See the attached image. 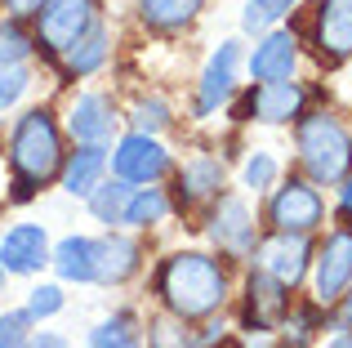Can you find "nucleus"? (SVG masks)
Masks as SVG:
<instances>
[{"mask_svg":"<svg viewBox=\"0 0 352 348\" xmlns=\"http://www.w3.org/2000/svg\"><path fill=\"white\" fill-rule=\"evenodd\" d=\"M232 268L223 254L201 250V246H179L161 254L152 268V299L156 308L183 317V322H206L232 304Z\"/></svg>","mask_w":352,"mask_h":348,"instance_id":"1","label":"nucleus"},{"mask_svg":"<svg viewBox=\"0 0 352 348\" xmlns=\"http://www.w3.org/2000/svg\"><path fill=\"white\" fill-rule=\"evenodd\" d=\"M67 134L54 107H23L5 134V166H9V206H27L41 197V188L58 183Z\"/></svg>","mask_w":352,"mask_h":348,"instance_id":"2","label":"nucleus"},{"mask_svg":"<svg viewBox=\"0 0 352 348\" xmlns=\"http://www.w3.org/2000/svg\"><path fill=\"white\" fill-rule=\"evenodd\" d=\"M294 161L317 188H339L352 170V125L335 107H308L294 121Z\"/></svg>","mask_w":352,"mask_h":348,"instance_id":"3","label":"nucleus"},{"mask_svg":"<svg viewBox=\"0 0 352 348\" xmlns=\"http://www.w3.org/2000/svg\"><path fill=\"white\" fill-rule=\"evenodd\" d=\"M201 228H206L210 250L223 254L228 263H250V254H254L258 237H263V224H258L254 206H250L241 192H228V188L206 206V219H201Z\"/></svg>","mask_w":352,"mask_h":348,"instance_id":"4","label":"nucleus"},{"mask_svg":"<svg viewBox=\"0 0 352 348\" xmlns=\"http://www.w3.org/2000/svg\"><path fill=\"white\" fill-rule=\"evenodd\" d=\"M263 228L272 232H308L317 237L326 228V197L312 179L303 174H290V179H276L272 188L263 192Z\"/></svg>","mask_w":352,"mask_h":348,"instance_id":"5","label":"nucleus"},{"mask_svg":"<svg viewBox=\"0 0 352 348\" xmlns=\"http://www.w3.org/2000/svg\"><path fill=\"white\" fill-rule=\"evenodd\" d=\"M308 85L303 80H254V85L232 94V121L236 125H294L308 112Z\"/></svg>","mask_w":352,"mask_h":348,"instance_id":"6","label":"nucleus"},{"mask_svg":"<svg viewBox=\"0 0 352 348\" xmlns=\"http://www.w3.org/2000/svg\"><path fill=\"white\" fill-rule=\"evenodd\" d=\"M63 134L67 143H89V148H112L120 139V125H125V112L107 89H76L63 107Z\"/></svg>","mask_w":352,"mask_h":348,"instance_id":"7","label":"nucleus"},{"mask_svg":"<svg viewBox=\"0 0 352 348\" xmlns=\"http://www.w3.org/2000/svg\"><path fill=\"white\" fill-rule=\"evenodd\" d=\"M241 72H245V41H219V50H210V58L197 72V85H192L197 121H210L232 103V94L241 89Z\"/></svg>","mask_w":352,"mask_h":348,"instance_id":"8","label":"nucleus"},{"mask_svg":"<svg viewBox=\"0 0 352 348\" xmlns=\"http://www.w3.org/2000/svg\"><path fill=\"white\" fill-rule=\"evenodd\" d=\"M174 170V152L161 143V134H143V130H120V139L107 148V174L134 183H165Z\"/></svg>","mask_w":352,"mask_h":348,"instance_id":"9","label":"nucleus"},{"mask_svg":"<svg viewBox=\"0 0 352 348\" xmlns=\"http://www.w3.org/2000/svg\"><path fill=\"white\" fill-rule=\"evenodd\" d=\"M103 18V0H45L32 14V36L36 50L58 58L76 36H85L89 27Z\"/></svg>","mask_w":352,"mask_h":348,"instance_id":"10","label":"nucleus"},{"mask_svg":"<svg viewBox=\"0 0 352 348\" xmlns=\"http://www.w3.org/2000/svg\"><path fill=\"white\" fill-rule=\"evenodd\" d=\"M308 286H312V304L330 308L344 299V290L352 286V228L339 224L312 250V268H308Z\"/></svg>","mask_w":352,"mask_h":348,"instance_id":"11","label":"nucleus"},{"mask_svg":"<svg viewBox=\"0 0 352 348\" xmlns=\"http://www.w3.org/2000/svg\"><path fill=\"white\" fill-rule=\"evenodd\" d=\"M223 188H228V161L210 148L188 152L170 170V201H174L179 215L183 210H197V206H210Z\"/></svg>","mask_w":352,"mask_h":348,"instance_id":"12","label":"nucleus"},{"mask_svg":"<svg viewBox=\"0 0 352 348\" xmlns=\"http://www.w3.org/2000/svg\"><path fill=\"white\" fill-rule=\"evenodd\" d=\"M236 299H241V331L245 335H276L285 313H290V304H294V290L250 263Z\"/></svg>","mask_w":352,"mask_h":348,"instance_id":"13","label":"nucleus"},{"mask_svg":"<svg viewBox=\"0 0 352 348\" xmlns=\"http://www.w3.org/2000/svg\"><path fill=\"white\" fill-rule=\"evenodd\" d=\"M312 250H317V237H308V232H272V228H267V232L258 237L250 263H254V268H263L267 277H276L281 286L299 290L303 281H308Z\"/></svg>","mask_w":352,"mask_h":348,"instance_id":"14","label":"nucleus"},{"mask_svg":"<svg viewBox=\"0 0 352 348\" xmlns=\"http://www.w3.org/2000/svg\"><path fill=\"white\" fill-rule=\"evenodd\" d=\"M308 45L317 67L326 72H339L344 63H352V0H317Z\"/></svg>","mask_w":352,"mask_h":348,"instance_id":"15","label":"nucleus"},{"mask_svg":"<svg viewBox=\"0 0 352 348\" xmlns=\"http://www.w3.org/2000/svg\"><path fill=\"white\" fill-rule=\"evenodd\" d=\"M147 246L129 228H107L103 237H94V286H125L143 272Z\"/></svg>","mask_w":352,"mask_h":348,"instance_id":"16","label":"nucleus"},{"mask_svg":"<svg viewBox=\"0 0 352 348\" xmlns=\"http://www.w3.org/2000/svg\"><path fill=\"white\" fill-rule=\"evenodd\" d=\"M299 58H303V45L294 36V27L276 23L267 32H258L254 45L245 50V76L250 80H290L299 72Z\"/></svg>","mask_w":352,"mask_h":348,"instance_id":"17","label":"nucleus"},{"mask_svg":"<svg viewBox=\"0 0 352 348\" xmlns=\"http://www.w3.org/2000/svg\"><path fill=\"white\" fill-rule=\"evenodd\" d=\"M50 228L45 224H14L0 232V263L9 277H41L50 268Z\"/></svg>","mask_w":352,"mask_h":348,"instance_id":"18","label":"nucleus"},{"mask_svg":"<svg viewBox=\"0 0 352 348\" xmlns=\"http://www.w3.org/2000/svg\"><path fill=\"white\" fill-rule=\"evenodd\" d=\"M112 54H116V32H112L107 18H98L85 36H76V41L58 54V67H63L67 80H89L112 63Z\"/></svg>","mask_w":352,"mask_h":348,"instance_id":"19","label":"nucleus"},{"mask_svg":"<svg viewBox=\"0 0 352 348\" xmlns=\"http://www.w3.org/2000/svg\"><path fill=\"white\" fill-rule=\"evenodd\" d=\"M107 179V148H89V143H72V152L63 157V170H58V188L67 197L85 201L98 183Z\"/></svg>","mask_w":352,"mask_h":348,"instance_id":"20","label":"nucleus"},{"mask_svg":"<svg viewBox=\"0 0 352 348\" xmlns=\"http://www.w3.org/2000/svg\"><path fill=\"white\" fill-rule=\"evenodd\" d=\"M50 268L63 286H94V237H58L50 246Z\"/></svg>","mask_w":352,"mask_h":348,"instance_id":"21","label":"nucleus"},{"mask_svg":"<svg viewBox=\"0 0 352 348\" xmlns=\"http://www.w3.org/2000/svg\"><path fill=\"white\" fill-rule=\"evenodd\" d=\"M210 0H134V14L147 32L156 36H179L206 14Z\"/></svg>","mask_w":352,"mask_h":348,"instance_id":"22","label":"nucleus"},{"mask_svg":"<svg viewBox=\"0 0 352 348\" xmlns=\"http://www.w3.org/2000/svg\"><path fill=\"white\" fill-rule=\"evenodd\" d=\"M170 215H174L170 192H165L161 183H143V188H134V192H129V201H125V219H120V228H129V232H156V228H161Z\"/></svg>","mask_w":352,"mask_h":348,"instance_id":"23","label":"nucleus"},{"mask_svg":"<svg viewBox=\"0 0 352 348\" xmlns=\"http://www.w3.org/2000/svg\"><path fill=\"white\" fill-rule=\"evenodd\" d=\"M85 348H143V317L138 308H116L85 331Z\"/></svg>","mask_w":352,"mask_h":348,"instance_id":"24","label":"nucleus"},{"mask_svg":"<svg viewBox=\"0 0 352 348\" xmlns=\"http://www.w3.org/2000/svg\"><path fill=\"white\" fill-rule=\"evenodd\" d=\"M330 326V308H321V304H290V313H285V322H281V344H290V348H312V340H317L321 331Z\"/></svg>","mask_w":352,"mask_h":348,"instance_id":"25","label":"nucleus"},{"mask_svg":"<svg viewBox=\"0 0 352 348\" xmlns=\"http://www.w3.org/2000/svg\"><path fill=\"white\" fill-rule=\"evenodd\" d=\"M129 192H134V183H125V179H116V174H107V179L98 183V188L89 192V197H85L89 219H94V224H103V228H120Z\"/></svg>","mask_w":352,"mask_h":348,"instance_id":"26","label":"nucleus"},{"mask_svg":"<svg viewBox=\"0 0 352 348\" xmlns=\"http://www.w3.org/2000/svg\"><path fill=\"white\" fill-rule=\"evenodd\" d=\"M129 130H143V134H165L174 125V103L165 94H138L125 112Z\"/></svg>","mask_w":352,"mask_h":348,"instance_id":"27","label":"nucleus"},{"mask_svg":"<svg viewBox=\"0 0 352 348\" xmlns=\"http://www.w3.org/2000/svg\"><path fill=\"white\" fill-rule=\"evenodd\" d=\"M32 54H36L32 23H27V18H14V14H0V67H9V63H32Z\"/></svg>","mask_w":352,"mask_h":348,"instance_id":"28","label":"nucleus"},{"mask_svg":"<svg viewBox=\"0 0 352 348\" xmlns=\"http://www.w3.org/2000/svg\"><path fill=\"white\" fill-rule=\"evenodd\" d=\"M143 348H197L192 344V322L161 308L152 322H143Z\"/></svg>","mask_w":352,"mask_h":348,"instance_id":"29","label":"nucleus"},{"mask_svg":"<svg viewBox=\"0 0 352 348\" xmlns=\"http://www.w3.org/2000/svg\"><path fill=\"white\" fill-rule=\"evenodd\" d=\"M299 5L303 0H245V9H241V32L258 36V32H267V27L285 23Z\"/></svg>","mask_w":352,"mask_h":348,"instance_id":"30","label":"nucleus"},{"mask_svg":"<svg viewBox=\"0 0 352 348\" xmlns=\"http://www.w3.org/2000/svg\"><path fill=\"white\" fill-rule=\"evenodd\" d=\"M281 179V161L272 157V152H263V148H250L245 157H241V188L245 192H254V197H263L272 183Z\"/></svg>","mask_w":352,"mask_h":348,"instance_id":"31","label":"nucleus"},{"mask_svg":"<svg viewBox=\"0 0 352 348\" xmlns=\"http://www.w3.org/2000/svg\"><path fill=\"white\" fill-rule=\"evenodd\" d=\"M32 85H36L32 63H9V67H0V112H14V107L32 94Z\"/></svg>","mask_w":352,"mask_h":348,"instance_id":"32","label":"nucleus"},{"mask_svg":"<svg viewBox=\"0 0 352 348\" xmlns=\"http://www.w3.org/2000/svg\"><path fill=\"white\" fill-rule=\"evenodd\" d=\"M27 313L36 317V322H50V317H58L63 308H67V295H63V281H36L32 290H27Z\"/></svg>","mask_w":352,"mask_h":348,"instance_id":"33","label":"nucleus"},{"mask_svg":"<svg viewBox=\"0 0 352 348\" xmlns=\"http://www.w3.org/2000/svg\"><path fill=\"white\" fill-rule=\"evenodd\" d=\"M36 317L27 308H5L0 313V348H27V340L36 335Z\"/></svg>","mask_w":352,"mask_h":348,"instance_id":"34","label":"nucleus"},{"mask_svg":"<svg viewBox=\"0 0 352 348\" xmlns=\"http://www.w3.org/2000/svg\"><path fill=\"white\" fill-rule=\"evenodd\" d=\"M27 348H72V340L63 331H41V326H36V335L27 340Z\"/></svg>","mask_w":352,"mask_h":348,"instance_id":"35","label":"nucleus"},{"mask_svg":"<svg viewBox=\"0 0 352 348\" xmlns=\"http://www.w3.org/2000/svg\"><path fill=\"white\" fill-rule=\"evenodd\" d=\"M317 348H352V331H348V326H344V322L335 317V326H330V335H326V340H321Z\"/></svg>","mask_w":352,"mask_h":348,"instance_id":"36","label":"nucleus"},{"mask_svg":"<svg viewBox=\"0 0 352 348\" xmlns=\"http://www.w3.org/2000/svg\"><path fill=\"white\" fill-rule=\"evenodd\" d=\"M41 5H45V0H0V9H5V14H14V18H27V23H32V14H36Z\"/></svg>","mask_w":352,"mask_h":348,"instance_id":"37","label":"nucleus"},{"mask_svg":"<svg viewBox=\"0 0 352 348\" xmlns=\"http://www.w3.org/2000/svg\"><path fill=\"white\" fill-rule=\"evenodd\" d=\"M339 215H344L348 224H352V170L344 174V179H339Z\"/></svg>","mask_w":352,"mask_h":348,"instance_id":"38","label":"nucleus"},{"mask_svg":"<svg viewBox=\"0 0 352 348\" xmlns=\"http://www.w3.org/2000/svg\"><path fill=\"white\" fill-rule=\"evenodd\" d=\"M335 313H339V322H344L348 331H352V286L344 290V299H339V304H335Z\"/></svg>","mask_w":352,"mask_h":348,"instance_id":"39","label":"nucleus"},{"mask_svg":"<svg viewBox=\"0 0 352 348\" xmlns=\"http://www.w3.org/2000/svg\"><path fill=\"white\" fill-rule=\"evenodd\" d=\"M9 286V272H5V263H0V290H5Z\"/></svg>","mask_w":352,"mask_h":348,"instance_id":"40","label":"nucleus"},{"mask_svg":"<svg viewBox=\"0 0 352 348\" xmlns=\"http://www.w3.org/2000/svg\"><path fill=\"white\" fill-rule=\"evenodd\" d=\"M267 348H290V344H267Z\"/></svg>","mask_w":352,"mask_h":348,"instance_id":"41","label":"nucleus"},{"mask_svg":"<svg viewBox=\"0 0 352 348\" xmlns=\"http://www.w3.org/2000/svg\"><path fill=\"white\" fill-rule=\"evenodd\" d=\"M0 139H5V121H0Z\"/></svg>","mask_w":352,"mask_h":348,"instance_id":"42","label":"nucleus"},{"mask_svg":"<svg viewBox=\"0 0 352 348\" xmlns=\"http://www.w3.org/2000/svg\"><path fill=\"white\" fill-rule=\"evenodd\" d=\"M0 14H5V9H0Z\"/></svg>","mask_w":352,"mask_h":348,"instance_id":"43","label":"nucleus"}]
</instances>
